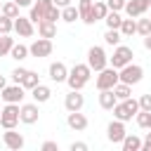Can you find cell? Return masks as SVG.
Here are the masks:
<instances>
[{
    "mask_svg": "<svg viewBox=\"0 0 151 151\" xmlns=\"http://www.w3.org/2000/svg\"><path fill=\"white\" fill-rule=\"evenodd\" d=\"M90 76H92V68H90V64H76V66L68 71V78H66V83H68V87H71V90H83V87L87 85Z\"/></svg>",
    "mask_w": 151,
    "mask_h": 151,
    "instance_id": "6da1fadb",
    "label": "cell"
},
{
    "mask_svg": "<svg viewBox=\"0 0 151 151\" xmlns=\"http://www.w3.org/2000/svg\"><path fill=\"white\" fill-rule=\"evenodd\" d=\"M139 113V99H132V97H127V99H120L116 106H113V116L118 118V120H132L134 116Z\"/></svg>",
    "mask_w": 151,
    "mask_h": 151,
    "instance_id": "7a4b0ae2",
    "label": "cell"
},
{
    "mask_svg": "<svg viewBox=\"0 0 151 151\" xmlns=\"http://www.w3.org/2000/svg\"><path fill=\"white\" fill-rule=\"evenodd\" d=\"M21 106L19 104H5V109H0V125L5 130H12L21 123Z\"/></svg>",
    "mask_w": 151,
    "mask_h": 151,
    "instance_id": "3957f363",
    "label": "cell"
},
{
    "mask_svg": "<svg viewBox=\"0 0 151 151\" xmlns=\"http://www.w3.org/2000/svg\"><path fill=\"white\" fill-rule=\"evenodd\" d=\"M132 57H134V52H132V47H127V45H116V50H113V57H109V64L113 66V68H123V66H127V64H132Z\"/></svg>",
    "mask_w": 151,
    "mask_h": 151,
    "instance_id": "277c9868",
    "label": "cell"
},
{
    "mask_svg": "<svg viewBox=\"0 0 151 151\" xmlns=\"http://www.w3.org/2000/svg\"><path fill=\"white\" fill-rule=\"evenodd\" d=\"M87 64H90V68L92 71H101V68H106L109 66V57H106V52H104V47H99V45H92L90 50H87Z\"/></svg>",
    "mask_w": 151,
    "mask_h": 151,
    "instance_id": "5b68a950",
    "label": "cell"
},
{
    "mask_svg": "<svg viewBox=\"0 0 151 151\" xmlns=\"http://www.w3.org/2000/svg\"><path fill=\"white\" fill-rule=\"evenodd\" d=\"M118 80H120L118 68L106 66V68H101V71H99V76H97V80H94V85H97V90H113V85H116Z\"/></svg>",
    "mask_w": 151,
    "mask_h": 151,
    "instance_id": "8992f818",
    "label": "cell"
},
{
    "mask_svg": "<svg viewBox=\"0 0 151 151\" xmlns=\"http://www.w3.org/2000/svg\"><path fill=\"white\" fill-rule=\"evenodd\" d=\"M118 76H120V83L137 85V83L144 78V68H142L139 64H127V66H123V68L118 71Z\"/></svg>",
    "mask_w": 151,
    "mask_h": 151,
    "instance_id": "52a82bcc",
    "label": "cell"
},
{
    "mask_svg": "<svg viewBox=\"0 0 151 151\" xmlns=\"http://www.w3.org/2000/svg\"><path fill=\"white\" fill-rule=\"evenodd\" d=\"M2 94V99H5V104H21V99L26 97V87L21 85V83H14V85H7V87H2L0 90Z\"/></svg>",
    "mask_w": 151,
    "mask_h": 151,
    "instance_id": "ba28073f",
    "label": "cell"
},
{
    "mask_svg": "<svg viewBox=\"0 0 151 151\" xmlns=\"http://www.w3.org/2000/svg\"><path fill=\"white\" fill-rule=\"evenodd\" d=\"M52 50H54V45H52L50 38H38V40H33V42L28 45V52H31V57H35V59H40V57H50Z\"/></svg>",
    "mask_w": 151,
    "mask_h": 151,
    "instance_id": "9c48e42d",
    "label": "cell"
},
{
    "mask_svg": "<svg viewBox=\"0 0 151 151\" xmlns=\"http://www.w3.org/2000/svg\"><path fill=\"white\" fill-rule=\"evenodd\" d=\"M125 134H127V132H125V123H123V120L116 118V120L109 123V127H106V137H109L111 144H120V142L125 139Z\"/></svg>",
    "mask_w": 151,
    "mask_h": 151,
    "instance_id": "30bf717a",
    "label": "cell"
},
{
    "mask_svg": "<svg viewBox=\"0 0 151 151\" xmlns=\"http://www.w3.org/2000/svg\"><path fill=\"white\" fill-rule=\"evenodd\" d=\"M52 5H54V0H38V2H33V5H31V14H28L31 21H33V24H40Z\"/></svg>",
    "mask_w": 151,
    "mask_h": 151,
    "instance_id": "8fae6325",
    "label": "cell"
},
{
    "mask_svg": "<svg viewBox=\"0 0 151 151\" xmlns=\"http://www.w3.org/2000/svg\"><path fill=\"white\" fill-rule=\"evenodd\" d=\"M2 142H5V146L7 149H12V151H19V149H24V134L21 132H14V127L12 130H7V132H2Z\"/></svg>",
    "mask_w": 151,
    "mask_h": 151,
    "instance_id": "7c38bea8",
    "label": "cell"
},
{
    "mask_svg": "<svg viewBox=\"0 0 151 151\" xmlns=\"http://www.w3.org/2000/svg\"><path fill=\"white\" fill-rule=\"evenodd\" d=\"M21 123L24 125H33V123H38V118H40V111H38V101L35 104H21Z\"/></svg>",
    "mask_w": 151,
    "mask_h": 151,
    "instance_id": "4fadbf2b",
    "label": "cell"
},
{
    "mask_svg": "<svg viewBox=\"0 0 151 151\" xmlns=\"http://www.w3.org/2000/svg\"><path fill=\"white\" fill-rule=\"evenodd\" d=\"M14 31H17L21 38H31V35H33V31H35V28H33L31 17H21V14H19V17L14 19Z\"/></svg>",
    "mask_w": 151,
    "mask_h": 151,
    "instance_id": "5bb4252c",
    "label": "cell"
},
{
    "mask_svg": "<svg viewBox=\"0 0 151 151\" xmlns=\"http://www.w3.org/2000/svg\"><path fill=\"white\" fill-rule=\"evenodd\" d=\"M83 104H85V97L80 94V90H71V92L66 94V99H64L66 111H80Z\"/></svg>",
    "mask_w": 151,
    "mask_h": 151,
    "instance_id": "9a60e30c",
    "label": "cell"
},
{
    "mask_svg": "<svg viewBox=\"0 0 151 151\" xmlns=\"http://www.w3.org/2000/svg\"><path fill=\"white\" fill-rule=\"evenodd\" d=\"M66 123H68V127H71V130H76V132H83V130H87V118H85L80 111H68V116H66Z\"/></svg>",
    "mask_w": 151,
    "mask_h": 151,
    "instance_id": "2e32d148",
    "label": "cell"
},
{
    "mask_svg": "<svg viewBox=\"0 0 151 151\" xmlns=\"http://www.w3.org/2000/svg\"><path fill=\"white\" fill-rule=\"evenodd\" d=\"M47 73H50V78H52L54 83H66V78H68V68H66L61 61H54V64H50Z\"/></svg>",
    "mask_w": 151,
    "mask_h": 151,
    "instance_id": "e0dca14e",
    "label": "cell"
},
{
    "mask_svg": "<svg viewBox=\"0 0 151 151\" xmlns=\"http://www.w3.org/2000/svg\"><path fill=\"white\" fill-rule=\"evenodd\" d=\"M118 104V97L113 90H99V106L106 111H113V106Z\"/></svg>",
    "mask_w": 151,
    "mask_h": 151,
    "instance_id": "ac0fdd59",
    "label": "cell"
},
{
    "mask_svg": "<svg viewBox=\"0 0 151 151\" xmlns=\"http://www.w3.org/2000/svg\"><path fill=\"white\" fill-rule=\"evenodd\" d=\"M146 9H149V7L144 5V0H127V2H125V12H127V17H132V19L142 17Z\"/></svg>",
    "mask_w": 151,
    "mask_h": 151,
    "instance_id": "d6986e66",
    "label": "cell"
},
{
    "mask_svg": "<svg viewBox=\"0 0 151 151\" xmlns=\"http://www.w3.org/2000/svg\"><path fill=\"white\" fill-rule=\"evenodd\" d=\"M92 0H78V12H80V19L87 24V26H92L94 24V19H92Z\"/></svg>",
    "mask_w": 151,
    "mask_h": 151,
    "instance_id": "ffe728a7",
    "label": "cell"
},
{
    "mask_svg": "<svg viewBox=\"0 0 151 151\" xmlns=\"http://www.w3.org/2000/svg\"><path fill=\"white\" fill-rule=\"evenodd\" d=\"M31 97L38 101V104H45V101H50V97H52V90L47 87V85H35L33 90H31Z\"/></svg>",
    "mask_w": 151,
    "mask_h": 151,
    "instance_id": "44dd1931",
    "label": "cell"
},
{
    "mask_svg": "<svg viewBox=\"0 0 151 151\" xmlns=\"http://www.w3.org/2000/svg\"><path fill=\"white\" fill-rule=\"evenodd\" d=\"M38 33H40V38H54V35H57V24L42 19V21L38 24Z\"/></svg>",
    "mask_w": 151,
    "mask_h": 151,
    "instance_id": "7402d4cb",
    "label": "cell"
},
{
    "mask_svg": "<svg viewBox=\"0 0 151 151\" xmlns=\"http://www.w3.org/2000/svg\"><path fill=\"white\" fill-rule=\"evenodd\" d=\"M120 146H123V151H139L142 149V139L134 137V134H125V139L120 142Z\"/></svg>",
    "mask_w": 151,
    "mask_h": 151,
    "instance_id": "603a6c76",
    "label": "cell"
},
{
    "mask_svg": "<svg viewBox=\"0 0 151 151\" xmlns=\"http://www.w3.org/2000/svg\"><path fill=\"white\" fill-rule=\"evenodd\" d=\"M106 14H109V5L101 2V0H97V2L92 5V19H94V21H101Z\"/></svg>",
    "mask_w": 151,
    "mask_h": 151,
    "instance_id": "cb8c5ba5",
    "label": "cell"
},
{
    "mask_svg": "<svg viewBox=\"0 0 151 151\" xmlns=\"http://www.w3.org/2000/svg\"><path fill=\"white\" fill-rule=\"evenodd\" d=\"M120 40H123V33H120L118 28H109V31L104 33V42H106V45H111V47L120 45Z\"/></svg>",
    "mask_w": 151,
    "mask_h": 151,
    "instance_id": "d4e9b609",
    "label": "cell"
},
{
    "mask_svg": "<svg viewBox=\"0 0 151 151\" xmlns=\"http://www.w3.org/2000/svg\"><path fill=\"white\" fill-rule=\"evenodd\" d=\"M76 19H80V12H78V7L68 5V7H64V9H61V21H66V24H73Z\"/></svg>",
    "mask_w": 151,
    "mask_h": 151,
    "instance_id": "484cf974",
    "label": "cell"
},
{
    "mask_svg": "<svg viewBox=\"0 0 151 151\" xmlns=\"http://www.w3.org/2000/svg\"><path fill=\"white\" fill-rule=\"evenodd\" d=\"M120 33H123V38H130L132 33H137V21L130 17V19H123V24H120V28H118Z\"/></svg>",
    "mask_w": 151,
    "mask_h": 151,
    "instance_id": "4316f807",
    "label": "cell"
},
{
    "mask_svg": "<svg viewBox=\"0 0 151 151\" xmlns=\"http://www.w3.org/2000/svg\"><path fill=\"white\" fill-rule=\"evenodd\" d=\"M28 54H31V52H28V47H26V45H21V42H19V45L14 42V47L9 50V57H12V59H17V61H24Z\"/></svg>",
    "mask_w": 151,
    "mask_h": 151,
    "instance_id": "83f0119b",
    "label": "cell"
},
{
    "mask_svg": "<svg viewBox=\"0 0 151 151\" xmlns=\"http://www.w3.org/2000/svg\"><path fill=\"white\" fill-rule=\"evenodd\" d=\"M113 92H116L118 101H120V99H127V97L132 94V85H127V83H120V80H118V83L113 85Z\"/></svg>",
    "mask_w": 151,
    "mask_h": 151,
    "instance_id": "f1b7e54d",
    "label": "cell"
},
{
    "mask_svg": "<svg viewBox=\"0 0 151 151\" xmlns=\"http://www.w3.org/2000/svg\"><path fill=\"white\" fill-rule=\"evenodd\" d=\"M12 47H14V40L9 38V33H0V57L9 54Z\"/></svg>",
    "mask_w": 151,
    "mask_h": 151,
    "instance_id": "f546056e",
    "label": "cell"
},
{
    "mask_svg": "<svg viewBox=\"0 0 151 151\" xmlns=\"http://www.w3.org/2000/svg\"><path fill=\"white\" fill-rule=\"evenodd\" d=\"M134 120H137V125H139V127L151 130V111H142V109H139V113L134 116Z\"/></svg>",
    "mask_w": 151,
    "mask_h": 151,
    "instance_id": "4dcf8cb0",
    "label": "cell"
},
{
    "mask_svg": "<svg viewBox=\"0 0 151 151\" xmlns=\"http://www.w3.org/2000/svg\"><path fill=\"white\" fill-rule=\"evenodd\" d=\"M104 21H106V26H109V28H120V24H123L120 14H118V12H113V9H109V14L104 17Z\"/></svg>",
    "mask_w": 151,
    "mask_h": 151,
    "instance_id": "1f68e13d",
    "label": "cell"
},
{
    "mask_svg": "<svg viewBox=\"0 0 151 151\" xmlns=\"http://www.w3.org/2000/svg\"><path fill=\"white\" fill-rule=\"evenodd\" d=\"M21 85H24L26 90H33L35 85H40V78H38V73H35V71H28V73L24 76V80H21Z\"/></svg>",
    "mask_w": 151,
    "mask_h": 151,
    "instance_id": "d6a6232c",
    "label": "cell"
},
{
    "mask_svg": "<svg viewBox=\"0 0 151 151\" xmlns=\"http://www.w3.org/2000/svg\"><path fill=\"white\" fill-rule=\"evenodd\" d=\"M0 14L17 19V17H19V5H17L14 0H12V2H5V5H2V9H0Z\"/></svg>",
    "mask_w": 151,
    "mask_h": 151,
    "instance_id": "836d02e7",
    "label": "cell"
},
{
    "mask_svg": "<svg viewBox=\"0 0 151 151\" xmlns=\"http://www.w3.org/2000/svg\"><path fill=\"white\" fill-rule=\"evenodd\" d=\"M14 31V19L0 14V33H12Z\"/></svg>",
    "mask_w": 151,
    "mask_h": 151,
    "instance_id": "e575fe53",
    "label": "cell"
},
{
    "mask_svg": "<svg viewBox=\"0 0 151 151\" xmlns=\"http://www.w3.org/2000/svg\"><path fill=\"white\" fill-rule=\"evenodd\" d=\"M137 33L144 38V35H149L151 33V19H139L137 21Z\"/></svg>",
    "mask_w": 151,
    "mask_h": 151,
    "instance_id": "d590c367",
    "label": "cell"
},
{
    "mask_svg": "<svg viewBox=\"0 0 151 151\" xmlns=\"http://www.w3.org/2000/svg\"><path fill=\"white\" fill-rule=\"evenodd\" d=\"M125 2H127V0H106L109 9H113V12H120V9H125Z\"/></svg>",
    "mask_w": 151,
    "mask_h": 151,
    "instance_id": "8d00e7d4",
    "label": "cell"
},
{
    "mask_svg": "<svg viewBox=\"0 0 151 151\" xmlns=\"http://www.w3.org/2000/svg\"><path fill=\"white\" fill-rule=\"evenodd\" d=\"M26 73H28V68H21V66H19V68H14V71H12V80H14V83H21Z\"/></svg>",
    "mask_w": 151,
    "mask_h": 151,
    "instance_id": "74e56055",
    "label": "cell"
},
{
    "mask_svg": "<svg viewBox=\"0 0 151 151\" xmlns=\"http://www.w3.org/2000/svg\"><path fill=\"white\" fill-rule=\"evenodd\" d=\"M139 109L142 111H151V94H142L139 97Z\"/></svg>",
    "mask_w": 151,
    "mask_h": 151,
    "instance_id": "f35d334b",
    "label": "cell"
},
{
    "mask_svg": "<svg viewBox=\"0 0 151 151\" xmlns=\"http://www.w3.org/2000/svg\"><path fill=\"white\" fill-rule=\"evenodd\" d=\"M142 151H151V130L146 132V137H144V142H142Z\"/></svg>",
    "mask_w": 151,
    "mask_h": 151,
    "instance_id": "ab89813d",
    "label": "cell"
},
{
    "mask_svg": "<svg viewBox=\"0 0 151 151\" xmlns=\"http://www.w3.org/2000/svg\"><path fill=\"white\" fill-rule=\"evenodd\" d=\"M40 149H42V151H57L59 146H57V142H42Z\"/></svg>",
    "mask_w": 151,
    "mask_h": 151,
    "instance_id": "60d3db41",
    "label": "cell"
},
{
    "mask_svg": "<svg viewBox=\"0 0 151 151\" xmlns=\"http://www.w3.org/2000/svg\"><path fill=\"white\" fill-rule=\"evenodd\" d=\"M71 151H87V144L85 142H73L71 144Z\"/></svg>",
    "mask_w": 151,
    "mask_h": 151,
    "instance_id": "b9f144b4",
    "label": "cell"
},
{
    "mask_svg": "<svg viewBox=\"0 0 151 151\" xmlns=\"http://www.w3.org/2000/svg\"><path fill=\"white\" fill-rule=\"evenodd\" d=\"M54 5L64 9V7H68V5H71V0H54Z\"/></svg>",
    "mask_w": 151,
    "mask_h": 151,
    "instance_id": "7bdbcfd3",
    "label": "cell"
},
{
    "mask_svg": "<svg viewBox=\"0 0 151 151\" xmlns=\"http://www.w3.org/2000/svg\"><path fill=\"white\" fill-rule=\"evenodd\" d=\"M14 2H17L19 7H31V5H33V0H14Z\"/></svg>",
    "mask_w": 151,
    "mask_h": 151,
    "instance_id": "ee69618b",
    "label": "cell"
},
{
    "mask_svg": "<svg viewBox=\"0 0 151 151\" xmlns=\"http://www.w3.org/2000/svg\"><path fill=\"white\" fill-rule=\"evenodd\" d=\"M144 47H146V50H151V33H149V35H144Z\"/></svg>",
    "mask_w": 151,
    "mask_h": 151,
    "instance_id": "f6af8a7d",
    "label": "cell"
},
{
    "mask_svg": "<svg viewBox=\"0 0 151 151\" xmlns=\"http://www.w3.org/2000/svg\"><path fill=\"white\" fill-rule=\"evenodd\" d=\"M2 87H7V80H5V76H0V90Z\"/></svg>",
    "mask_w": 151,
    "mask_h": 151,
    "instance_id": "bcb514c9",
    "label": "cell"
},
{
    "mask_svg": "<svg viewBox=\"0 0 151 151\" xmlns=\"http://www.w3.org/2000/svg\"><path fill=\"white\" fill-rule=\"evenodd\" d=\"M144 5H146V7H151V0H144Z\"/></svg>",
    "mask_w": 151,
    "mask_h": 151,
    "instance_id": "7dc6e473",
    "label": "cell"
},
{
    "mask_svg": "<svg viewBox=\"0 0 151 151\" xmlns=\"http://www.w3.org/2000/svg\"><path fill=\"white\" fill-rule=\"evenodd\" d=\"M0 9H2V5H0Z\"/></svg>",
    "mask_w": 151,
    "mask_h": 151,
    "instance_id": "c3c4849f",
    "label": "cell"
},
{
    "mask_svg": "<svg viewBox=\"0 0 151 151\" xmlns=\"http://www.w3.org/2000/svg\"><path fill=\"white\" fill-rule=\"evenodd\" d=\"M149 19H151V17H149Z\"/></svg>",
    "mask_w": 151,
    "mask_h": 151,
    "instance_id": "681fc988",
    "label": "cell"
}]
</instances>
